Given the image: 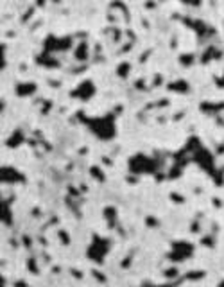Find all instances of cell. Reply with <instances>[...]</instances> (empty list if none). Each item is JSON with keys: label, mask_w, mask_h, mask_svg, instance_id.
<instances>
[{"label": "cell", "mask_w": 224, "mask_h": 287, "mask_svg": "<svg viewBox=\"0 0 224 287\" xmlns=\"http://www.w3.org/2000/svg\"><path fill=\"white\" fill-rule=\"evenodd\" d=\"M88 129L100 140H111L117 135V117L113 113L97 115L86 119Z\"/></svg>", "instance_id": "6da1fadb"}, {"label": "cell", "mask_w": 224, "mask_h": 287, "mask_svg": "<svg viewBox=\"0 0 224 287\" xmlns=\"http://www.w3.org/2000/svg\"><path fill=\"white\" fill-rule=\"evenodd\" d=\"M110 250H111V239L102 237L99 233H92V241H90L88 250H86V255H88L90 260H94L95 264H102L106 255L110 253Z\"/></svg>", "instance_id": "7a4b0ae2"}, {"label": "cell", "mask_w": 224, "mask_h": 287, "mask_svg": "<svg viewBox=\"0 0 224 287\" xmlns=\"http://www.w3.org/2000/svg\"><path fill=\"white\" fill-rule=\"evenodd\" d=\"M129 171L134 174H155L158 171V162L149 154H133L129 158Z\"/></svg>", "instance_id": "3957f363"}, {"label": "cell", "mask_w": 224, "mask_h": 287, "mask_svg": "<svg viewBox=\"0 0 224 287\" xmlns=\"http://www.w3.org/2000/svg\"><path fill=\"white\" fill-rule=\"evenodd\" d=\"M192 253H194V246L190 243H187V241H174L172 246H170L169 258L174 260V262H183Z\"/></svg>", "instance_id": "277c9868"}, {"label": "cell", "mask_w": 224, "mask_h": 287, "mask_svg": "<svg viewBox=\"0 0 224 287\" xmlns=\"http://www.w3.org/2000/svg\"><path fill=\"white\" fill-rule=\"evenodd\" d=\"M94 94H95V84H94V81L92 79L81 81V83L77 84L74 90H72V95L77 97V99H83V101L90 99Z\"/></svg>", "instance_id": "5b68a950"}, {"label": "cell", "mask_w": 224, "mask_h": 287, "mask_svg": "<svg viewBox=\"0 0 224 287\" xmlns=\"http://www.w3.org/2000/svg\"><path fill=\"white\" fill-rule=\"evenodd\" d=\"M70 47V38H66V36H63V38H60V36H52L50 35L47 40H45V49L47 50H60V49H68Z\"/></svg>", "instance_id": "8992f818"}, {"label": "cell", "mask_w": 224, "mask_h": 287, "mask_svg": "<svg viewBox=\"0 0 224 287\" xmlns=\"http://www.w3.org/2000/svg\"><path fill=\"white\" fill-rule=\"evenodd\" d=\"M24 174L15 167H2V183H18L24 181Z\"/></svg>", "instance_id": "52a82bcc"}, {"label": "cell", "mask_w": 224, "mask_h": 287, "mask_svg": "<svg viewBox=\"0 0 224 287\" xmlns=\"http://www.w3.org/2000/svg\"><path fill=\"white\" fill-rule=\"evenodd\" d=\"M34 90H36L34 83H20V84H16L15 92L18 95H29V94H32Z\"/></svg>", "instance_id": "ba28073f"}, {"label": "cell", "mask_w": 224, "mask_h": 287, "mask_svg": "<svg viewBox=\"0 0 224 287\" xmlns=\"http://www.w3.org/2000/svg\"><path fill=\"white\" fill-rule=\"evenodd\" d=\"M2 223L5 224L13 223V212H11V207L5 199H2Z\"/></svg>", "instance_id": "9c48e42d"}, {"label": "cell", "mask_w": 224, "mask_h": 287, "mask_svg": "<svg viewBox=\"0 0 224 287\" xmlns=\"http://www.w3.org/2000/svg\"><path fill=\"white\" fill-rule=\"evenodd\" d=\"M15 140L18 142V145H20V142L24 140V135H22V131H18V129H16L15 133H13V137L7 140V145H9V147H13V145H15Z\"/></svg>", "instance_id": "30bf717a"}, {"label": "cell", "mask_w": 224, "mask_h": 287, "mask_svg": "<svg viewBox=\"0 0 224 287\" xmlns=\"http://www.w3.org/2000/svg\"><path fill=\"white\" fill-rule=\"evenodd\" d=\"M115 214H117V210H115L113 207L104 208V217L108 219V223H110V224H113V223H115Z\"/></svg>", "instance_id": "8fae6325"}, {"label": "cell", "mask_w": 224, "mask_h": 287, "mask_svg": "<svg viewBox=\"0 0 224 287\" xmlns=\"http://www.w3.org/2000/svg\"><path fill=\"white\" fill-rule=\"evenodd\" d=\"M128 70H129V63H120L119 67H117V74L126 77V75H128Z\"/></svg>", "instance_id": "7c38bea8"}, {"label": "cell", "mask_w": 224, "mask_h": 287, "mask_svg": "<svg viewBox=\"0 0 224 287\" xmlns=\"http://www.w3.org/2000/svg\"><path fill=\"white\" fill-rule=\"evenodd\" d=\"M181 86H189V84L185 83V81H178V83H172V84H170V90H179V92H187V90H183Z\"/></svg>", "instance_id": "4fadbf2b"}, {"label": "cell", "mask_w": 224, "mask_h": 287, "mask_svg": "<svg viewBox=\"0 0 224 287\" xmlns=\"http://www.w3.org/2000/svg\"><path fill=\"white\" fill-rule=\"evenodd\" d=\"M217 287H224V280H223L221 284H217Z\"/></svg>", "instance_id": "5bb4252c"}]
</instances>
